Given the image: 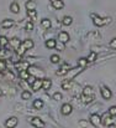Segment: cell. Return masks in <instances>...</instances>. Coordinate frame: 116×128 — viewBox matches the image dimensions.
Returning <instances> with one entry per match:
<instances>
[{
  "label": "cell",
  "instance_id": "9",
  "mask_svg": "<svg viewBox=\"0 0 116 128\" xmlns=\"http://www.w3.org/2000/svg\"><path fill=\"white\" fill-rule=\"evenodd\" d=\"M90 123H91L94 127H99V124L101 123V117H100L99 114H96V113L91 114V116H90Z\"/></svg>",
  "mask_w": 116,
  "mask_h": 128
},
{
  "label": "cell",
  "instance_id": "26",
  "mask_svg": "<svg viewBox=\"0 0 116 128\" xmlns=\"http://www.w3.org/2000/svg\"><path fill=\"white\" fill-rule=\"evenodd\" d=\"M72 22H73V19H72L71 16H64L63 20H62V24H63L64 26H69Z\"/></svg>",
  "mask_w": 116,
  "mask_h": 128
},
{
  "label": "cell",
  "instance_id": "4",
  "mask_svg": "<svg viewBox=\"0 0 116 128\" xmlns=\"http://www.w3.org/2000/svg\"><path fill=\"white\" fill-rule=\"evenodd\" d=\"M30 123L36 128H44V126H46L44 122H43L42 120H39V117H32V118H30Z\"/></svg>",
  "mask_w": 116,
  "mask_h": 128
},
{
  "label": "cell",
  "instance_id": "33",
  "mask_svg": "<svg viewBox=\"0 0 116 128\" xmlns=\"http://www.w3.org/2000/svg\"><path fill=\"white\" fill-rule=\"evenodd\" d=\"M21 98L25 100V101L30 100V98H31V92H30V91H24V92L21 93Z\"/></svg>",
  "mask_w": 116,
  "mask_h": 128
},
{
  "label": "cell",
  "instance_id": "41",
  "mask_svg": "<svg viewBox=\"0 0 116 128\" xmlns=\"http://www.w3.org/2000/svg\"><path fill=\"white\" fill-rule=\"evenodd\" d=\"M6 70V65L4 60H0V71H5Z\"/></svg>",
  "mask_w": 116,
  "mask_h": 128
},
{
  "label": "cell",
  "instance_id": "40",
  "mask_svg": "<svg viewBox=\"0 0 116 128\" xmlns=\"http://www.w3.org/2000/svg\"><path fill=\"white\" fill-rule=\"evenodd\" d=\"M35 81H36V77H35V76H31V75H30V77L27 78V84H29V85H32V84H34Z\"/></svg>",
  "mask_w": 116,
  "mask_h": 128
},
{
  "label": "cell",
  "instance_id": "13",
  "mask_svg": "<svg viewBox=\"0 0 116 128\" xmlns=\"http://www.w3.org/2000/svg\"><path fill=\"white\" fill-rule=\"evenodd\" d=\"M73 85H74V82H73L72 80H63V81H62V84H61L62 88H63V90H66V91L72 90Z\"/></svg>",
  "mask_w": 116,
  "mask_h": 128
},
{
  "label": "cell",
  "instance_id": "6",
  "mask_svg": "<svg viewBox=\"0 0 116 128\" xmlns=\"http://www.w3.org/2000/svg\"><path fill=\"white\" fill-rule=\"evenodd\" d=\"M17 123H19V120H17L16 117H10V118L6 120V122H5V127L6 128H15L16 126H17Z\"/></svg>",
  "mask_w": 116,
  "mask_h": 128
},
{
  "label": "cell",
  "instance_id": "46",
  "mask_svg": "<svg viewBox=\"0 0 116 128\" xmlns=\"http://www.w3.org/2000/svg\"><path fill=\"white\" fill-rule=\"evenodd\" d=\"M1 94H2V91H1V90H0V96H1Z\"/></svg>",
  "mask_w": 116,
  "mask_h": 128
},
{
  "label": "cell",
  "instance_id": "23",
  "mask_svg": "<svg viewBox=\"0 0 116 128\" xmlns=\"http://www.w3.org/2000/svg\"><path fill=\"white\" fill-rule=\"evenodd\" d=\"M46 47L47 48H56V45H57V41L53 40V39H49V40H46Z\"/></svg>",
  "mask_w": 116,
  "mask_h": 128
},
{
  "label": "cell",
  "instance_id": "12",
  "mask_svg": "<svg viewBox=\"0 0 116 128\" xmlns=\"http://www.w3.org/2000/svg\"><path fill=\"white\" fill-rule=\"evenodd\" d=\"M80 71H81V67H79V66L76 67V68H71V70L68 71V74H67V75H68V77H69L68 80H73V78L77 76Z\"/></svg>",
  "mask_w": 116,
  "mask_h": 128
},
{
  "label": "cell",
  "instance_id": "32",
  "mask_svg": "<svg viewBox=\"0 0 116 128\" xmlns=\"http://www.w3.org/2000/svg\"><path fill=\"white\" fill-rule=\"evenodd\" d=\"M96 52H90L89 55H88V57H86V60H88V62H94L95 60H96Z\"/></svg>",
  "mask_w": 116,
  "mask_h": 128
},
{
  "label": "cell",
  "instance_id": "22",
  "mask_svg": "<svg viewBox=\"0 0 116 128\" xmlns=\"http://www.w3.org/2000/svg\"><path fill=\"white\" fill-rule=\"evenodd\" d=\"M21 44L25 46V48H26V50H31V48L34 47V41H32V40H30V39H26V40H24V41H22Z\"/></svg>",
  "mask_w": 116,
  "mask_h": 128
},
{
  "label": "cell",
  "instance_id": "7",
  "mask_svg": "<svg viewBox=\"0 0 116 128\" xmlns=\"http://www.w3.org/2000/svg\"><path fill=\"white\" fill-rule=\"evenodd\" d=\"M15 67H16V70H19V72H21V71L27 70L30 67V64L27 61H20V62H16L15 64Z\"/></svg>",
  "mask_w": 116,
  "mask_h": 128
},
{
  "label": "cell",
  "instance_id": "31",
  "mask_svg": "<svg viewBox=\"0 0 116 128\" xmlns=\"http://www.w3.org/2000/svg\"><path fill=\"white\" fill-rule=\"evenodd\" d=\"M27 15L31 18L30 20L31 21H34V20H36V16H37V12H36V10H27Z\"/></svg>",
  "mask_w": 116,
  "mask_h": 128
},
{
  "label": "cell",
  "instance_id": "36",
  "mask_svg": "<svg viewBox=\"0 0 116 128\" xmlns=\"http://www.w3.org/2000/svg\"><path fill=\"white\" fill-rule=\"evenodd\" d=\"M49 60H51V62H52V64H59V61H61V57H59L58 55H52Z\"/></svg>",
  "mask_w": 116,
  "mask_h": 128
},
{
  "label": "cell",
  "instance_id": "28",
  "mask_svg": "<svg viewBox=\"0 0 116 128\" xmlns=\"http://www.w3.org/2000/svg\"><path fill=\"white\" fill-rule=\"evenodd\" d=\"M86 65H88V60H86V58L81 57V58L78 60V66H79V67L84 68V67H86Z\"/></svg>",
  "mask_w": 116,
  "mask_h": 128
},
{
  "label": "cell",
  "instance_id": "34",
  "mask_svg": "<svg viewBox=\"0 0 116 128\" xmlns=\"http://www.w3.org/2000/svg\"><path fill=\"white\" fill-rule=\"evenodd\" d=\"M20 77H21L22 80L27 81V78L30 77V74H29V71H27V70H25V71H21V72H20Z\"/></svg>",
  "mask_w": 116,
  "mask_h": 128
},
{
  "label": "cell",
  "instance_id": "25",
  "mask_svg": "<svg viewBox=\"0 0 116 128\" xmlns=\"http://www.w3.org/2000/svg\"><path fill=\"white\" fill-rule=\"evenodd\" d=\"M94 98H95V96H83L81 94V101L84 103H91L94 101Z\"/></svg>",
  "mask_w": 116,
  "mask_h": 128
},
{
  "label": "cell",
  "instance_id": "35",
  "mask_svg": "<svg viewBox=\"0 0 116 128\" xmlns=\"http://www.w3.org/2000/svg\"><path fill=\"white\" fill-rule=\"evenodd\" d=\"M7 44H9V40L5 36H0V47H5L7 46Z\"/></svg>",
  "mask_w": 116,
  "mask_h": 128
},
{
  "label": "cell",
  "instance_id": "3",
  "mask_svg": "<svg viewBox=\"0 0 116 128\" xmlns=\"http://www.w3.org/2000/svg\"><path fill=\"white\" fill-rule=\"evenodd\" d=\"M101 123H103L104 126H114L115 120H114L113 116H110L109 112H106V113H104V114L101 116Z\"/></svg>",
  "mask_w": 116,
  "mask_h": 128
},
{
  "label": "cell",
  "instance_id": "11",
  "mask_svg": "<svg viewBox=\"0 0 116 128\" xmlns=\"http://www.w3.org/2000/svg\"><path fill=\"white\" fill-rule=\"evenodd\" d=\"M58 40H59V42L67 44L69 41V34L66 32V31H61V32L58 34Z\"/></svg>",
  "mask_w": 116,
  "mask_h": 128
},
{
  "label": "cell",
  "instance_id": "19",
  "mask_svg": "<svg viewBox=\"0 0 116 128\" xmlns=\"http://www.w3.org/2000/svg\"><path fill=\"white\" fill-rule=\"evenodd\" d=\"M52 86V81L48 78H42V88L43 90H49Z\"/></svg>",
  "mask_w": 116,
  "mask_h": 128
},
{
  "label": "cell",
  "instance_id": "27",
  "mask_svg": "<svg viewBox=\"0 0 116 128\" xmlns=\"http://www.w3.org/2000/svg\"><path fill=\"white\" fill-rule=\"evenodd\" d=\"M25 52H26V48H25V46L21 44V45L16 48V54H17L19 56H24V55H25Z\"/></svg>",
  "mask_w": 116,
  "mask_h": 128
},
{
  "label": "cell",
  "instance_id": "14",
  "mask_svg": "<svg viewBox=\"0 0 116 128\" xmlns=\"http://www.w3.org/2000/svg\"><path fill=\"white\" fill-rule=\"evenodd\" d=\"M12 26H14V20H11V19H6V20H4L1 22V28L2 29H10Z\"/></svg>",
  "mask_w": 116,
  "mask_h": 128
},
{
  "label": "cell",
  "instance_id": "45",
  "mask_svg": "<svg viewBox=\"0 0 116 128\" xmlns=\"http://www.w3.org/2000/svg\"><path fill=\"white\" fill-rule=\"evenodd\" d=\"M49 1H51V4H52V2H54V1H56V0H49Z\"/></svg>",
  "mask_w": 116,
  "mask_h": 128
},
{
  "label": "cell",
  "instance_id": "8",
  "mask_svg": "<svg viewBox=\"0 0 116 128\" xmlns=\"http://www.w3.org/2000/svg\"><path fill=\"white\" fill-rule=\"evenodd\" d=\"M71 70V67H69V65L68 64H62V66L58 68V71L56 72L58 76H64V75H67L68 74V71Z\"/></svg>",
  "mask_w": 116,
  "mask_h": 128
},
{
  "label": "cell",
  "instance_id": "39",
  "mask_svg": "<svg viewBox=\"0 0 116 128\" xmlns=\"http://www.w3.org/2000/svg\"><path fill=\"white\" fill-rule=\"evenodd\" d=\"M53 100H56V101H61V100H62V93L56 92V93L53 94Z\"/></svg>",
  "mask_w": 116,
  "mask_h": 128
},
{
  "label": "cell",
  "instance_id": "38",
  "mask_svg": "<svg viewBox=\"0 0 116 128\" xmlns=\"http://www.w3.org/2000/svg\"><path fill=\"white\" fill-rule=\"evenodd\" d=\"M26 30H27V31L34 30V21H29V22L26 24Z\"/></svg>",
  "mask_w": 116,
  "mask_h": 128
},
{
  "label": "cell",
  "instance_id": "2",
  "mask_svg": "<svg viewBox=\"0 0 116 128\" xmlns=\"http://www.w3.org/2000/svg\"><path fill=\"white\" fill-rule=\"evenodd\" d=\"M27 71H29V74L31 75V76H35L36 78H44V72L39 68V67H36V66H30L29 68H27Z\"/></svg>",
  "mask_w": 116,
  "mask_h": 128
},
{
  "label": "cell",
  "instance_id": "29",
  "mask_svg": "<svg viewBox=\"0 0 116 128\" xmlns=\"http://www.w3.org/2000/svg\"><path fill=\"white\" fill-rule=\"evenodd\" d=\"M20 45H21V42H20L19 39H12V40H10V46H12L15 50H16Z\"/></svg>",
  "mask_w": 116,
  "mask_h": 128
},
{
  "label": "cell",
  "instance_id": "10",
  "mask_svg": "<svg viewBox=\"0 0 116 128\" xmlns=\"http://www.w3.org/2000/svg\"><path fill=\"white\" fill-rule=\"evenodd\" d=\"M72 111H73V107H72V104H69V103H64V104L62 106V108H61V112H62V114H64V116L71 114Z\"/></svg>",
  "mask_w": 116,
  "mask_h": 128
},
{
  "label": "cell",
  "instance_id": "30",
  "mask_svg": "<svg viewBox=\"0 0 116 128\" xmlns=\"http://www.w3.org/2000/svg\"><path fill=\"white\" fill-rule=\"evenodd\" d=\"M11 54L9 52V51H6L5 48H2V50H0V60H5V57H9Z\"/></svg>",
  "mask_w": 116,
  "mask_h": 128
},
{
  "label": "cell",
  "instance_id": "24",
  "mask_svg": "<svg viewBox=\"0 0 116 128\" xmlns=\"http://www.w3.org/2000/svg\"><path fill=\"white\" fill-rule=\"evenodd\" d=\"M41 25H42V28H44V29H49V28H51V25H52V22H51V20H49V19H42Z\"/></svg>",
  "mask_w": 116,
  "mask_h": 128
},
{
  "label": "cell",
  "instance_id": "20",
  "mask_svg": "<svg viewBox=\"0 0 116 128\" xmlns=\"http://www.w3.org/2000/svg\"><path fill=\"white\" fill-rule=\"evenodd\" d=\"M43 106H44V103H43V101H42V100L37 98V100H35V101H34V108H36V110H42V108H43Z\"/></svg>",
  "mask_w": 116,
  "mask_h": 128
},
{
  "label": "cell",
  "instance_id": "37",
  "mask_svg": "<svg viewBox=\"0 0 116 128\" xmlns=\"http://www.w3.org/2000/svg\"><path fill=\"white\" fill-rule=\"evenodd\" d=\"M109 113H110V116L116 117V106H111V107L109 108Z\"/></svg>",
  "mask_w": 116,
  "mask_h": 128
},
{
  "label": "cell",
  "instance_id": "43",
  "mask_svg": "<svg viewBox=\"0 0 116 128\" xmlns=\"http://www.w3.org/2000/svg\"><path fill=\"white\" fill-rule=\"evenodd\" d=\"M110 47H113V48H116V38L111 40V42H110Z\"/></svg>",
  "mask_w": 116,
  "mask_h": 128
},
{
  "label": "cell",
  "instance_id": "15",
  "mask_svg": "<svg viewBox=\"0 0 116 128\" xmlns=\"http://www.w3.org/2000/svg\"><path fill=\"white\" fill-rule=\"evenodd\" d=\"M31 87H32V90H34L35 92H37L39 88H42V80H41V78H36V81L31 85Z\"/></svg>",
  "mask_w": 116,
  "mask_h": 128
},
{
  "label": "cell",
  "instance_id": "16",
  "mask_svg": "<svg viewBox=\"0 0 116 128\" xmlns=\"http://www.w3.org/2000/svg\"><path fill=\"white\" fill-rule=\"evenodd\" d=\"M25 6H26V9H27V10H36L37 4H36V1H35V0H29V1H26Z\"/></svg>",
  "mask_w": 116,
  "mask_h": 128
},
{
  "label": "cell",
  "instance_id": "44",
  "mask_svg": "<svg viewBox=\"0 0 116 128\" xmlns=\"http://www.w3.org/2000/svg\"><path fill=\"white\" fill-rule=\"evenodd\" d=\"M79 123H80V124H81V126H86V122H84V121H80V122H79Z\"/></svg>",
  "mask_w": 116,
  "mask_h": 128
},
{
  "label": "cell",
  "instance_id": "17",
  "mask_svg": "<svg viewBox=\"0 0 116 128\" xmlns=\"http://www.w3.org/2000/svg\"><path fill=\"white\" fill-rule=\"evenodd\" d=\"M81 94H83V96H95V94H94V90H93V87H90V86L84 87Z\"/></svg>",
  "mask_w": 116,
  "mask_h": 128
},
{
  "label": "cell",
  "instance_id": "1",
  "mask_svg": "<svg viewBox=\"0 0 116 128\" xmlns=\"http://www.w3.org/2000/svg\"><path fill=\"white\" fill-rule=\"evenodd\" d=\"M90 16H91V19H93V22H94L96 26H104V25H106V24H109V22L111 21L110 18L103 19V18L98 16L96 14H90Z\"/></svg>",
  "mask_w": 116,
  "mask_h": 128
},
{
  "label": "cell",
  "instance_id": "5",
  "mask_svg": "<svg viewBox=\"0 0 116 128\" xmlns=\"http://www.w3.org/2000/svg\"><path fill=\"white\" fill-rule=\"evenodd\" d=\"M100 92H101V96H103L104 100H110V98L113 97V92H111V90L108 88V87H105V86L101 87Z\"/></svg>",
  "mask_w": 116,
  "mask_h": 128
},
{
  "label": "cell",
  "instance_id": "18",
  "mask_svg": "<svg viewBox=\"0 0 116 128\" xmlns=\"http://www.w3.org/2000/svg\"><path fill=\"white\" fill-rule=\"evenodd\" d=\"M52 6L56 10H61L64 8V2H63V0H56L54 2H52Z\"/></svg>",
  "mask_w": 116,
  "mask_h": 128
},
{
  "label": "cell",
  "instance_id": "42",
  "mask_svg": "<svg viewBox=\"0 0 116 128\" xmlns=\"http://www.w3.org/2000/svg\"><path fill=\"white\" fill-rule=\"evenodd\" d=\"M56 48H58L59 51H62V50H64V44L63 42H59L56 45Z\"/></svg>",
  "mask_w": 116,
  "mask_h": 128
},
{
  "label": "cell",
  "instance_id": "21",
  "mask_svg": "<svg viewBox=\"0 0 116 128\" xmlns=\"http://www.w3.org/2000/svg\"><path fill=\"white\" fill-rule=\"evenodd\" d=\"M10 10H11L14 14H19V12H20V5H19L16 1H14V2L10 5Z\"/></svg>",
  "mask_w": 116,
  "mask_h": 128
}]
</instances>
